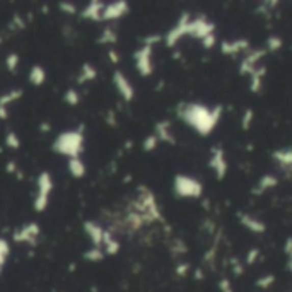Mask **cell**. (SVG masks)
<instances>
[{"instance_id":"ee69618b","label":"cell","mask_w":292,"mask_h":292,"mask_svg":"<svg viewBox=\"0 0 292 292\" xmlns=\"http://www.w3.org/2000/svg\"><path fill=\"white\" fill-rule=\"evenodd\" d=\"M104 121H106V123H108L110 126H113V128H116V126H118V120H116V115H115V111H113V110L106 113Z\"/></svg>"},{"instance_id":"1f68e13d","label":"cell","mask_w":292,"mask_h":292,"mask_svg":"<svg viewBox=\"0 0 292 292\" xmlns=\"http://www.w3.org/2000/svg\"><path fill=\"white\" fill-rule=\"evenodd\" d=\"M4 63H6L7 72H11V74H16L17 69H19V63H21V57H19V53L11 51V53H7V57H6V60H4Z\"/></svg>"},{"instance_id":"8fae6325","label":"cell","mask_w":292,"mask_h":292,"mask_svg":"<svg viewBox=\"0 0 292 292\" xmlns=\"http://www.w3.org/2000/svg\"><path fill=\"white\" fill-rule=\"evenodd\" d=\"M130 12V4L126 0H115V2L106 4L103 11V22L118 21Z\"/></svg>"},{"instance_id":"f1b7e54d","label":"cell","mask_w":292,"mask_h":292,"mask_svg":"<svg viewBox=\"0 0 292 292\" xmlns=\"http://www.w3.org/2000/svg\"><path fill=\"white\" fill-rule=\"evenodd\" d=\"M4 144H6V147L11 149V150H19V149H21V139H19L17 132H14L12 128H7L6 137H4Z\"/></svg>"},{"instance_id":"d6a6232c","label":"cell","mask_w":292,"mask_h":292,"mask_svg":"<svg viewBox=\"0 0 292 292\" xmlns=\"http://www.w3.org/2000/svg\"><path fill=\"white\" fill-rule=\"evenodd\" d=\"M58 11L65 14V16H75V14H79V7H77L74 2L62 0V2H58Z\"/></svg>"},{"instance_id":"ba28073f","label":"cell","mask_w":292,"mask_h":292,"mask_svg":"<svg viewBox=\"0 0 292 292\" xmlns=\"http://www.w3.org/2000/svg\"><path fill=\"white\" fill-rule=\"evenodd\" d=\"M41 234V227L38 222H26L21 227H17L12 232V241L16 245H29V246H36L38 245V237Z\"/></svg>"},{"instance_id":"ac0fdd59","label":"cell","mask_w":292,"mask_h":292,"mask_svg":"<svg viewBox=\"0 0 292 292\" xmlns=\"http://www.w3.org/2000/svg\"><path fill=\"white\" fill-rule=\"evenodd\" d=\"M250 50V41L246 38H236V40H229L224 41L221 45V53L227 57H234L241 51H248Z\"/></svg>"},{"instance_id":"603a6c76","label":"cell","mask_w":292,"mask_h":292,"mask_svg":"<svg viewBox=\"0 0 292 292\" xmlns=\"http://www.w3.org/2000/svg\"><path fill=\"white\" fill-rule=\"evenodd\" d=\"M67 171H69L72 178L81 179L87 174V166L81 157H72V159H67Z\"/></svg>"},{"instance_id":"74e56055","label":"cell","mask_w":292,"mask_h":292,"mask_svg":"<svg viewBox=\"0 0 292 292\" xmlns=\"http://www.w3.org/2000/svg\"><path fill=\"white\" fill-rule=\"evenodd\" d=\"M284 251H285V256H287V270L292 274V237H287L285 240Z\"/></svg>"},{"instance_id":"7a4b0ae2","label":"cell","mask_w":292,"mask_h":292,"mask_svg":"<svg viewBox=\"0 0 292 292\" xmlns=\"http://www.w3.org/2000/svg\"><path fill=\"white\" fill-rule=\"evenodd\" d=\"M86 137L84 128H74V130H63L55 137L51 144V150L58 155H63L67 159L81 157L86 147Z\"/></svg>"},{"instance_id":"3957f363","label":"cell","mask_w":292,"mask_h":292,"mask_svg":"<svg viewBox=\"0 0 292 292\" xmlns=\"http://www.w3.org/2000/svg\"><path fill=\"white\" fill-rule=\"evenodd\" d=\"M130 207H134L139 214H142L145 217L147 224H154V222H164L163 212L159 208L157 198L152 193V190L147 188L145 184H139L137 190H135V198L128 203Z\"/></svg>"},{"instance_id":"f546056e","label":"cell","mask_w":292,"mask_h":292,"mask_svg":"<svg viewBox=\"0 0 292 292\" xmlns=\"http://www.w3.org/2000/svg\"><path fill=\"white\" fill-rule=\"evenodd\" d=\"M9 255H11V243L6 237H0V275H2L4 269H6Z\"/></svg>"},{"instance_id":"4dcf8cb0","label":"cell","mask_w":292,"mask_h":292,"mask_svg":"<svg viewBox=\"0 0 292 292\" xmlns=\"http://www.w3.org/2000/svg\"><path fill=\"white\" fill-rule=\"evenodd\" d=\"M63 103H65L67 106H72V108L79 106V103H81L79 89H75V87H69V89L65 91V94H63Z\"/></svg>"},{"instance_id":"836d02e7","label":"cell","mask_w":292,"mask_h":292,"mask_svg":"<svg viewBox=\"0 0 292 292\" xmlns=\"http://www.w3.org/2000/svg\"><path fill=\"white\" fill-rule=\"evenodd\" d=\"M159 139L155 137L154 134H150L147 135V137L144 139V142H142V150L144 152H154L155 149H157V145H159Z\"/></svg>"},{"instance_id":"c3c4849f","label":"cell","mask_w":292,"mask_h":292,"mask_svg":"<svg viewBox=\"0 0 292 292\" xmlns=\"http://www.w3.org/2000/svg\"><path fill=\"white\" fill-rule=\"evenodd\" d=\"M190 272V265L188 263H179L176 267V275L178 277H187Z\"/></svg>"},{"instance_id":"cb8c5ba5","label":"cell","mask_w":292,"mask_h":292,"mask_svg":"<svg viewBox=\"0 0 292 292\" xmlns=\"http://www.w3.org/2000/svg\"><path fill=\"white\" fill-rule=\"evenodd\" d=\"M277 184H279V178L274 176V174H265V176H261L258 179V183L255 184V188L251 190L253 195H263L267 190H272L275 188Z\"/></svg>"},{"instance_id":"f907efd6","label":"cell","mask_w":292,"mask_h":292,"mask_svg":"<svg viewBox=\"0 0 292 292\" xmlns=\"http://www.w3.org/2000/svg\"><path fill=\"white\" fill-rule=\"evenodd\" d=\"M9 118V110L7 108H0V120H7Z\"/></svg>"},{"instance_id":"30bf717a","label":"cell","mask_w":292,"mask_h":292,"mask_svg":"<svg viewBox=\"0 0 292 292\" xmlns=\"http://www.w3.org/2000/svg\"><path fill=\"white\" fill-rule=\"evenodd\" d=\"M208 168L212 169L214 174H216V178L219 181H222L224 178H226L227 174V159H226V152H224V149L221 145H216V147L210 149V159H208Z\"/></svg>"},{"instance_id":"4fadbf2b","label":"cell","mask_w":292,"mask_h":292,"mask_svg":"<svg viewBox=\"0 0 292 292\" xmlns=\"http://www.w3.org/2000/svg\"><path fill=\"white\" fill-rule=\"evenodd\" d=\"M106 7V2L103 0H91L86 4V7L79 12L81 19L89 22H103V11Z\"/></svg>"},{"instance_id":"f35d334b","label":"cell","mask_w":292,"mask_h":292,"mask_svg":"<svg viewBox=\"0 0 292 292\" xmlns=\"http://www.w3.org/2000/svg\"><path fill=\"white\" fill-rule=\"evenodd\" d=\"M171 253H173V256H179V255H183V253H187V246L183 245L181 240H174L173 241Z\"/></svg>"},{"instance_id":"7dc6e473","label":"cell","mask_w":292,"mask_h":292,"mask_svg":"<svg viewBox=\"0 0 292 292\" xmlns=\"http://www.w3.org/2000/svg\"><path fill=\"white\" fill-rule=\"evenodd\" d=\"M108 60L116 65V63L120 62V53L116 51V48H108Z\"/></svg>"},{"instance_id":"60d3db41","label":"cell","mask_w":292,"mask_h":292,"mask_svg":"<svg viewBox=\"0 0 292 292\" xmlns=\"http://www.w3.org/2000/svg\"><path fill=\"white\" fill-rule=\"evenodd\" d=\"M163 40V36L161 35H147L142 38V45H149V46H154L155 43H159Z\"/></svg>"},{"instance_id":"6da1fadb","label":"cell","mask_w":292,"mask_h":292,"mask_svg":"<svg viewBox=\"0 0 292 292\" xmlns=\"http://www.w3.org/2000/svg\"><path fill=\"white\" fill-rule=\"evenodd\" d=\"M176 113L179 120L184 121L190 128L202 137H207L216 130V126L221 121L222 106L216 104L210 108V106L202 103H181L178 106Z\"/></svg>"},{"instance_id":"681fc988","label":"cell","mask_w":292,"mask_h":292,"mask_svg":"<svg viewBox=\"0 0 292 292\" xmlns=\"http://www.w3.org/2000/svg\"><path fill=\"white\" fill-rule=\"evenodd\" d=\"M50 128H51V126H50L48 121H43V123H40V130L43 134H48V132H50Z\"/></svg>"},{"instance_id":"484cf974","label":"cell","mask_w":292,"mask_h":292,"mask_svg":"<svg viewBox=\"0 0 292 292\" xmlns=\"http://www.w3.org/2000/svg\"><path fill=\"white\" fill-rule=\"evenodd\" d=\"M24 91L21 87H12V89H9L7 92H4V94H0V108H7L11 106L12 103H17L19 99L22 97Z\"/></svg>"},{"instance_id":"b9f144b4","label":"cell","mask_w":292,"mask_h":292,"mask_svg":"<svg viewBox=\"0 0 292 292\" xmlns=\"http://www.w3.org/2000/svg\"><path fill=\"white\" fill-rule=\"evenodd\" d=\"M6 171H7L9 174H17L19 178H22V174H21V169L17 168V164L14 163L12 159H11V161H7V164H6Z\"/></svg>"},{"instance_id":"277c9868","label":"cell","mask_w":292,"mask_h":292,"mask_svg":"<svg viewBox=\"0 0 292 292\" xmlns=\"http://www.w3.org/2000/svg\"><path fill=\"white\" fill-rule=\"evenodd\" d=\"M55 190V181L50 171H41L36 176V193H35V200H33V208L35 212L41 214L45 212L48 205H50V197Z\"/></svg>"},{"instance_id":"44dd1931","label":"cell","mask_w":292,"mask_h":292,"mask_svg":"<svg viewBox=\"0 0 292 292\" xmlns=\"http://www.w3.org/2000/svg\"><path fill=\"white\" fill-rule=\"evenodd\" d=\"M120 248H121L120 240H118V237H116L110 229H106L104 241H103V251H104V255H106V256H116V255L120 253Z\"/></svg>"},{"instance_id":"9a60e30c","label":"cell","mask_w":292,"mask_h":292,"mask_svg":"<svg viewBox=\"0 0 292 292\" xmlns=\"http://www.w3.org/2000/svg\"><path fill=\"white\" fill-rule=\"evenodd\" d=\"M187 16L188 12H183L181 16L178 17L176 24L164 35V43H166L168 48H174L184 38V21H187Z\"/></svg>"},{"instance_id":"7402d4cb","label":"cell","mask_w":292,"mask_h":292,"mask_svg":"<svg viewBox=\"0 0 292 292\" xmlns=\"http://www.w3.org/2000/svg\"><path fill=\"white\" fill-rule=\"evenodd\" d=\"M97 79V69L92 65L91 62H84L79 70V75H77V84L79 86H84V84H89V82L96 81Z\"/></svg>"},{"instance_id":"5bb4252c","label":"cell","mask_w":292,"mask_h":292,"mask_svg":"<svg viewBox=\"0 0 292 292\" xmlns=\"http://www.w3.org/2000/svg\"><path fill=\"white\" fill-rule=\"evenodd\" d=\"M82 229H84L86 236L91 240V245L94 248H103V241H104V234L106 229L101 224H97L96 221H84L82 222Z\"/></svg>"},{"instance_id":"816d5d0a","label":"cell","mask_w":292,"mask_h":292,"mask_svg":"<svg viewBox=\"0 0 292 292\" xmlns=\"http://www.w3.org/2000/svg\"><path fill=\"white\" fill-rule=\"evenodd\" d=\"M0 43H2V38H0Z\"/></svg>"},{"instance_id":"bcb514c9","label":"cell","mask_w":292,"mask_h":292,"mask_svg":"<svg viewBox=\"0 0 292 292\" xmlns=\"http://www.w3.org/2000/svg\"><path fill=\"white\" fill-rule=\"evenodd\" d=\"M202 46L205 48V50H210V48L216 46V35H210V36H207L205 40H202Z\"/></svg>"},{"instance_id":"ffe728a7","label":"cell","mask_w":292,"mask_h":292,"mask_svg":"<svg viewBox=\"0 0 292 292\" xmlns=\"http://www.w3.org/2000/svg\"><path fill=\"white\" fill-rule=\"evenodd\" d=\"M272 157L280 168H284L285 171H292V145L285 149H279L272 152Z\"/></svg>"},{"instance_id":"2e32d148","label":"cell","mask_w":292,"mask_h":292,"mask_svg":"<svg viewBox=\"0 0 292 292\" xmlns=\"http://www.w3.org/2000/svg\"><path fill=\"white\" fill-rule=\"evenodd\" d=\"M154 135L159 139V142L169 144V145H176V137L173 132V125L169 120H161L154 126Z\"/></svg>"},{"instance_id":"f6af8a7d","label":"cell","mask_w":292,"mask_h":292,"mask_svg":"<svg viewBox=\"0 0 292 292\" xmlns=\"http://www.w3.org/2000/svg\"><path fill=\"white\" fill-rule=\"evenodd\" d=\"M219 289H221V292H234V287H232L231 282L226 279L219 280Z\"/></svg>"},{"instance_id":"8992f818","label":"cell","mask_w":292,"mask_h":292,"mask_svg":"<svg viewBox=\"0 0 292 292\" xmlns=\"http://www.w3.org/2000/svg\"><path fill=\"white\" fill-rule=\"evenodd\" d=\"M214 31H216V24H214L210 19H207L205 16H198V17L188 16L187 22H184V38L192 36L202 41L205 40L207 36L214 35Z\"/></svg>"},{"instance_id":"9c48e42d","label":"cell","mask_w":292,"mask_h":292,"mask_svg":"<svg viewBox=\"0 0 292 292\" xmlns=\"http://www.w3.org/2000/svg\"><path fill=\"white\" fill-rule=\"evenodd\" d=\"M111 81H113L115 89H116V92H118V96L121 97V99H123L125 103H132V101L135 99V87H134L132 82H130L128 77H126L121 70H115Z\"/></svg>"},{"instance_id":"e0dca14e","label":"cell","mask_w":292,"mask_h":292,"mask_svg":"<svg viewBox=\"0 0 292 292\" xmlns=\"http://www.w3.org/2000/svg\"><path fill=\"white\" fill-rule=\"evenodd\" d=\"M237 221L241 222V226L245 227V229L255 232V234H263L267 231V224L263 221H260L258 217H253L251 214H248V212L237 214Z\"/></svg>"},{"instance_id":"e575fe53","label":"cell","mask_w":292,"mask_h":292,"mask_svg":"<svg viewBox=\"0 0 292 292\" xmlns=\"http://www.w3.org/2000/svg\"><path fill=\"white\" fill-rule=\"evenodd\" d=\"M26 26H28V21L21 14H14L11 22H9V29H14V31H22V29H26Z\"/></svg>"},{"instance_id":"5b68a950","label":"cell","mask_w":292,"mask_h":292,"mask_svg":"<svg viewBox=\"0 0 292 292\" xmlns=\"http://www.w3.org/2000/svg\"><path fill=\"white\" fill-rule=\"evenodd\" d=\"M173 192L178 198H200L203 195V184L200 179L190 174L178 173L173 178Z\"/></svg>"},{"instance_id":"7bdbcfd3","label":"cell","mask_w":292,"mask_h":292,"mask_svg":"<svg viewBox=\"0 0 292 292\" xmlns=\"http://www.w3.org/2000/svg\"><path fill=\"white\" fill-rule=\"evenodd\" d=\"M258 256H260V250H258V248H253V250H250V251H248V256H246V263H248V265L255 263V261L258 260Z\"/></svg>"},{"instance_id":"52a82bcc","label":"cell","mask_w":292,"mask_h":292,"mask_svg":"<svg viewBox=\"0 0 292 292\" xmlns=\"http://www.w3.org/2000/svg\"><path fill=\"white\" fill-rule=\"evenodd\" d=\"M135 70L142 77H150L154 74V46L142 45L134 51Z\"/></svg>"},{"instance_id":"d590c367","label":"cell","mask_w":292,"mask_h":292,"mask_svg":"<svg viewBox=\"0 0 292 292\" xmlns=\"http://www.w3.org/2000/svg\"><path fill=\"white\" fill-rule=\"evenodd\" d=\"M282 38L277 36V35H270L269 38H267V51H277L282 48Z\"/></svg>"},{"instance_id":"8d00e7d4","label":"cell","mask_w":292,"mask_h":292,"mask_svg":"<svg viewBox=\"0 0 292 292\" xmlns=\"http://www.w3.org/2000/svg\"><path fill=\"white\" fill-rule=\"evenodd\" d=\"M274 282H275V275H263V277H260V279L256 280V287H260V289H269V287L274 285Z\"/></svg>"},{"instance_id":"4316f807","label":"cell","mask_w":292,"mask_h":292,"mask_svg":"<svg viewBox=\"0 0 292 292\" xmlns=\"http://www.w3.org/2000/svg\"><path fill=\"white\" fill-rule=\"evenodd\" d=\"M265 74H267L265 67H258V69L250 75V77H251V84H250V91H251V92H255V94H258V92H260L261 86H263Z\"/></svg>"},{"instance_id":"83f0119b","label":"cell","mask_w":292,"mask_h":292,"mask_svg":"<svg viewBox=\"0 0 292 292\" xmlns=\"http://www.w3.org/2000/svg\"><path fill=\"white\" fill-rule=\"evenodd\" d=\"M82 258H84L86 261H89V263H99V261H103L106 255L103 251V248H94L91 246L89 250H86L82 253Z\"/></svg>"},{"instance_id":"d4e9b609","label":"cell","mask_w":292,"mask_h":292,"mask_svg":"<svg viewBox=\"0 0 292 292\" xmlns=\"http://www.w3.org/2000/svg\"><path fill=\"white\" fill-rule=\"evenodd\" d=\"M96 43H97V45H101V46L115 48V45L118 43V35H116V29L111 28V26H106L103 31H101V35L97 36Z\"/></svg>"},{"instance_id":"ab89813d","label":"cell","mask_w":292,"mask_h":292,"mask_svg":"<svg viewBox=\"0 0 292 292\" xmlns=\"http://www.w3.org/2000/svg\"><path fill=\"white\" fill-rule=\"evenodd\" d=\"M253 116H255L253 110L248 108V110L245 111V115H243V120H241V126H243L245 130L250 128V125H251V121H253Z\"/></svg>"},{"instance_id":"d6986e66","label":"cell","mask_w":292,"mask_h":292,"mask_svg":"<svg viewBox=\"0 0 292 292\" xmlns=\"http://www.w3.org/2000/svg\"><path fill=\"white\" fill-rule=\"evenodd\" d=\"M28 81H29V84L35 86V87L45 86V82H46L45 67H43L41 63H33L31 69H29V72H28Z\"/></svg>"},{"instance_id":"7c38bea8","label":"cell","mask_w":292,"mask_h":292,"mask_svg":"<svg viewBox=\"0 0 292 292\" xmlns=\"http://www.w3.org/2000/svg\"><path fill=\"white\" fill-rule=\"evenodd\" d=\"M267 55V48H258V50H251L248 55L243 58V62L240 63V74L241 75H251L258 67L260 60Z\"/></svg>"}]
</instances>
